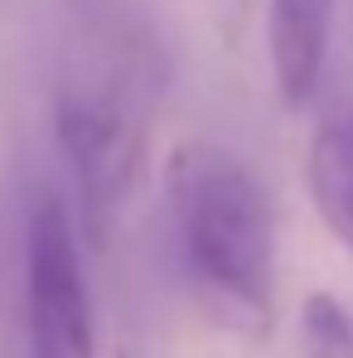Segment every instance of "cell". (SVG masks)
I'll list each match as a JSON object with an SVG mask.
<instances>
[{"label": "cell", "mask_w": 353, "mask_h": 358, "mask_svg": "<svg viewBox=\"0 0 353 358\" xmlns=\"http://www.w3.org/2000/svg\"><path fill=\"white\" fill-rule=\"evenodd\" d=\"M20 358H97L92 291L82 276V233L54 189L24 208V349Z\"/></svg>", "instance_id": "obj_3"}, {"label": "cell", "mask_w": 353, "mask_h": 358, "mask_svg": "<svg viewBox=\"0 0 353 358\" xmlns=\"http://www.w3.org/2000/svg\"><path fill=\"white\" fill-rule=\"evenodd\" d=\"M305 194L324 233L353 257V107L315 126L305 145Z\"/></svg>", "instance_id": "obj_5"}, {"label": "cell", "mask_w": 353, "mask_h": 358, "mask_svg": "<svg viewBox=\"0 0 353 358\" xmlns=\"http://www.w3.org/2000/svg\"><path fill=\"white\" fill-rule=\"evenodd\" d=\"M155 97L102 73L63 68L54 87V145L73 175V218L87 247H107L141 179Z\"/></svg>", "instance_id": "obj_2"}, {"label": "cell", "mask_w": 353, "mask_h": 358, "mask_svg": "<svg viewBox=\"0 0 353 358\" xmlns=\"http://www.w3.org/2000/svg\"><path fill=\"white\" fill-rule=\"evenodd\" d=\"M300 344L310 358H353V310L334 291H310L300 300Z\"/></svg>", "instance_id": "obj_6"}, {"label": "cell", "mask_w": 353, "mask_h": 358, "mask_svg": "<svg viewBox=\"0 0 353 358\" xmlns=\"http://www.w3.org/2000/svg\"><path fill=\"white\" fill-rule=\"evenodd\" d=\"M165 199L194 305L237 339L261 344L276 324V203L261 175L218 141H179Z\"/></svg>", "instance_id": "obj_1"}, {"label": "cell", "mask_w": 353, "mask_h": 358, "mask_svg": "<svg viewBox=\"0 0 353 358\" xmlns=\"http://www.w3.org/2000/svg\"><path fill=\"white\" fill-rule=\"evenodd\" d=\"M334 39V0H266V59L276 92L291 112H305L324 83Z\"/></svg>", "instance_id": "obj_4"}]
</instances>
